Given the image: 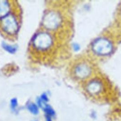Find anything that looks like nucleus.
<instances>
[{"label": "nucleus", "instance_id": "nucleus-1", "mask_svg": "<svg viewBox=\"0 0 121 121\" xmlns=\"http://www.w3.org/2000/svg\"><path fill=\"white\" fill-rule=\"evenodd\" d=\"M91 69L92 68L87 62L82 61L75 65L73 69V73L77 78L84 79L90 75Z\"/></svg>", "mask_w": 121, "mask_h": 121}, {"label": "nucleus", "instance_id": "nucleus-2", "mask_svg": "<svg viewBox=\"0 0 121 121\" xmlns=\"http://www.w3.org/2000/svg\"><path fill=\"white\" fill-rule=\"evenodd\" d=\"M3 29L9 34H14L17 30L18 24L13 16L9 15L4 18L2 22Z\"/></svg>", "mask_w": 121, "mask_h": 121}, {"label": "nucleus", "instance_id": "nucleus-3", "mask_svg": "<svg viewBox=\"0 0 121 121\" xmlns=\"http://www.w3.org/2000/svg\"><path fill=\"white\" fill-rule=\"evenodd\" d=\"M52 38L47 34L42 33L38 35L34 41L35 46L40 49H46L52 44Z\"/></svg>", "mask_w": 121, "mask_h": 121}, {"label": "nucleus", "instance_id": "nucleus-4", "mask_svg": "<svg viewBox=\"0 0 121 121\" xmlns=\"http://www.w3.org/2000/svg\"><path fill=\"white\" fill-rule=\"evenodd\" d=\"M111 44L105 39H100L96 41L94 44V50L97 53L105 54L108 53L111 50Z\"/></svg>", "mask_w": 121, "mask_h": 121}, {"label": "nucleus", "instance_id": "nucleus-5", "mask_svg": "<svg viewBox=\"0 0 121 121\" xmlns=\"http://www.w3.org/2000/svg\"><path fill=\"white\" fill-rule=\"evenodd\" d=\"M9 6L7 1L0 0V17H3L8 14Z\"/></svg>", "mask_w": 121, "mask_h": 121}, {"label": "nucleus", "instance_id": "nucleus-6", "mask_svg": "<svg viewBox=\"0 0 121 121\" xmlns=\"http://www.w3.org/2000/svg\"><path fill=\"white\" fill-rule=\"evenodd\" d=\"M28 111L34 115H37L39 112L38 107L37 105L34 103H30L27 106Z\"/></svg>", "mask_w": 121, "mask_h": 121}, {"label": "nucleus", "instance_id": "nucleus-7", "mask_svg": "<svg viewBox=\"0 0 121 121\" xmlns=\"http://www.w3.org/2000/svg\"><path fill=\"white\" fill-rule=\"evenodd\" d=\"M43 110L46 113V115H48L50 117L53 116L55 114L54 111L53 110V109L49 106L48 105H46L44 106Z\"/></svg>", "mask_w": 121, "mask_h": 121}, {"label": "nucleus", "instance_id": "nucleus-8", "mask_svg": "<svg viewBox=\"0 0 121 121\" xmlns=\"http://www.w3.org/2000/svg\"><path fill=\"white\" fill-rule=\"evenodd\" d=\"M3 47L5 49V50L8 51V52L10 53H14L16 52V48L15 47H14L13 46H11L10 45L7 44L5 43H3Z\"/></svg>", "mask_w": 121, "mask_h": 121}, {"label": "nucleus", "instance_id": "nucleus-9", "mask_svg": "<svg viewBox=\"0 0 121 121\" xmlns=\"http://www.w3.org/2000/svg\"><path fill=\"white\" fill-rule=\"evenodd\" d=\"M17 106V101L15 98H13L10 101V107L12 110H15Z\"/></svg>", "mask_w": 121, "mask_h": 121}, {"label": "nucleus", "instance_id": "nucleus-10", "mask_svg": "<svg viewBox=\"0 0 121 121\" xmlns=\"http://www.w3.org/2000/svg\"><path fill=\"white\" fill-rule=\"evenodd\" d=\"M45 118L46 121H52L51 120V117L48 116V115H45Z\"/></svg>", "mask_w": 121, "mask_h": 121}]
</instances>
